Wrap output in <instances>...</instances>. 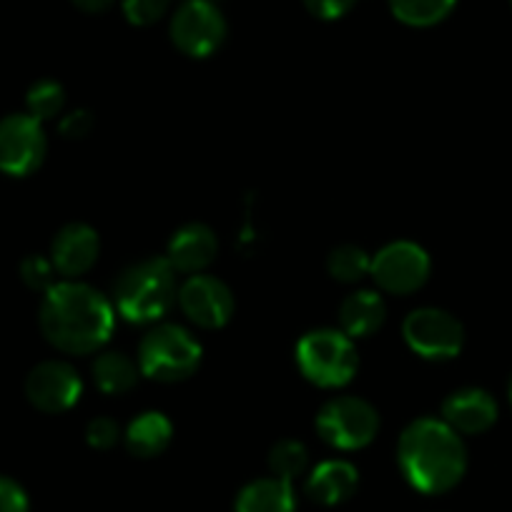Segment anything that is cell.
Listing matches in <instances>:
<instances>
[{
	"label": "cell",
	"mask_w": 512,
	"mask_h": 512,
	"mask_svg": "<svg viewBox=\"0 0 512 512\" xmlns=\"http://www.w3.org/2000/svg\"><path fill=\"white\" fill-rule=\"evenodd\" d=\"M171 0H121V11L131 26H154L169 13Z\"/></svg>",
	"instance_id": "26"
},
{
	"label": "cell",
	"mask_w": 512,
	"mask_h": 512,
	"mask_svg": "<svg viewBox=\"0 0 512 512\" xmlns=\"http://www.w3.org/2000/svg\"><path fill=\"white\" fill-rule=\"evenodd\" d=\"M317 432L327 445L337 450H362L377 437L379 415L362 397H332L317 412Z\"/></svg>",
	"instance_id": "6"
},
{
	"label": "cell",
	"mask_w": 512,
	"mask_h": 512,
	"mask_svg": "<svg viewBox=\"0 0 512 512\" xmlns=\"http://www.w3.org/2000/svg\"><path fill=\"white\" fill-rule=\"evenodd\" d=\"M302 3L319 21H337L357 6V0H302Z\"/></svg>",
	"instance_id": "29"
},
{
	"label": "cell",
	"mask_w": 512,
	"mask_h": 512,
	"mask_svg": "<svg viewBox=\"0 0 512 512\" xmlns=\"http://www.w3.org/2000/svg\"><path fill=\"white\" fill-rule=\"evenodd\" d=\"M397 462L405 480L422 495H445L467 472V447L445 420L420 417L402 430Z\"/></svg>",
	"instance_id": "2"
},
{
	"label": "cell",
	"mask_w": 512,
	"mask_h": 512,
	"mask_svg": "<svg viewBox=\"0 0 512 512\" xmlns=\"http://www.w3.org/2000/svg\"><path fill=\"white\" fill-rule=\"evenodd\" d=\"M430 254L415 241H392L372 256V279L382 292L412 294L430 279Z\"/></svg>",
	"instance_id": "9"
},
{
	"label": "cell",
	"mask_w": 512,
	"mask_h": 512,
	"mask_svg": "<svg viewBox=\"0 0 512 512\" xmlns=\"http://www.w3.org/2000/svg\"><path fill=\"white\" fill-rule=\"evenodd\" d=\"M83 382L76 369L61 359L36 364L26 377V397L36 410L58 415L81 400Z\"/></svg>",
	"instance_id": "11"
},
{
	"label": "cell",
	"mask_w": 512,
	"mask_h": 512,
	"mask_svg": "<svg viewBox=\"0 0 512 512\" xmlns=\"http://www.w3.org/2000/svg\"><path fill=\"white\" fill-rule=\"evenodd\" d=\"M384 319H387V304L372 289H359L349 294L339 307V329L349 339L372 337L382 329Z\"/></svg>",
	"instance_id": "17"
},
{
	"label": "cell",
	"mask_w": 512,
	"mask_h": 512,
	"mask_svg": "<svg viewBox=\"0 0 512 512\" xmlns=\"http://www.w3.org/2000/svg\"><path fill=\"white\" fill-rule=\"evenodd\" d=\"M38 324L46 342L58 352L91 354L111 339L116 312L106 294L66 279L43 294Z\"/></svg>",
	"instance_id": "1"
},
{
	"label": "cell",
	"mask_w": 512,
	"mask_h": 512,
	"mask_svg": "<svg viewBox=\"0 0 512 512\" xmlns=\"http://www.w3.org/2000/svg\"><path fill=\"white\" fill-rule=\"evenodd\" d=\"M98 251H101L98 231L81 221H73L63 226L53 239L51 262L61 277L78 279L91 272L93 264L98 262Z\"/></svg>",
	"instance_id": "13"
},
{
	"label": "cell",
	"mask_w": 512,
	"mask_h": 512,
	"mask_svg": "<svg viewBox=\"0 0 512 512\" xmlns=\"http://www.w3.org/2000/svg\"><path fill=\"white\" fill-rule=\"evenodd\" d=\"M56 267H53L51 259L41 254H31L26 256L21 262V279L28 289L33 292H43L46 294L48 289L56 284Z\"/></svg>",
	"instance_id": "25"
},
{
	"label": "cell",
	"mask_w": 512,
	"mask_h": 512,
	"mask_svg": "<svg viewBox=\"0 0 512 512\" xmlns=\"http://www.w3.org/2000/svg\"><path fill=\"white\" fill-rule=\"evenodd\" d=\"M507 397H510V405H512V377H510V384H507Z\"/></svg>",
	"instance_id": "32"
},
{
	"label": "cell",
	"mask_w": 512,
	"mask_h": 512,
	"mask_svg": "<svg viewBox=\"0 0 512 512\" xmlns=\"http://www.w3.org/2000/svg\"><path fill=\"white\" fill-rule=\"evenodd\" d=\"M48 141L43 123L28 113H11L0 121V171L8 176H31L46 159Z\"/></svg>",
	"instance_id": "10"
},
{
	"label": "cell",
	"mask_w": 512,
	"mask_h": 512,
	"mask_svg": "<svg viewBox=\"0 0 512 512\" xmlns=\"http://www.w3.org/2000/svg\"><path fill=\"white\" fill-rule=\"evenodd\" d=\"M0 512H31L26 490L6 475H0Z\"/></svg>",
	"instance_id": "28"
},
{
	"label": "cell",
	"mask_w": 512,
	"mask_h": 512,
	"mask_svg": "<svg viewBox=\"0 0 512 512\" xmlns=\"http://www.w3.org/2000/svg\"><path fill=\"white\" fill-rule=\"evenodd\" d=\"M297 367L307 382L322 390H337L352 382L359 369L354 342L342 329H312L297 344Z\"/></svg>",
	"instance_id": "4"
},
{
	"label": "cell",
	"mask_w": 512,
	"mask_h": 512,
	"mask_svg": "<svg viewBox=\"0 0 512 512\" xmlns=\"http://www.w3.org/2000/svg\"><path fill=\"white\" fill-rule=\"evenodd\" d=\"M116 309L131 324H154L174 307L176 272L166 256H149L123 269L113 287Z\"/></svg>",
	"instance_id": "3"
},
{
	"label": "cell",
	"mask_w": 512,
	"mask_h": 512,
	"mask_svg": "<svg viewBox=\"0 0 512 512\" xmlns=\"http://www.w3.org/2000/svg\"><path fill=\"white\" fill-rule=\"evenodd\" d=\"M93 382L98 384V390L106 395H123V392L134 390L139 382V364L123 352H103L98 354L96 362L91 367Z\"/></svg>",
	"instance_id": "20"
},
{
	"label": "cell",
	"mask_w": 512,
	"mask_h": 512,
	"mask_svg": "<svg viewBox=\"0 0 512 512\" xmlns=\"http://www.w3.org/2000/svg\"><path fill=\"white\" fill-rule=\"evenodd\" d=\"M63 106H66V91H63L61 83L53 81V78H41V81H36L28 88L26 108L28 116H33L36 121L43 123L61 116Z\"/></svg>",
	"instance_id": "23"
},
{
	"label": "cell",
	"mask_w": 512,
	"mask_h": 512,
	"mask_svg": "<svg viewBox=\"0 0 512 512\" xmlns=\"http://www.w3.org/2000/svg\"><path fill=\"white\" fill-rule=\"evenodd\" d=\"M71 6L86 16H101V13L111 11L113 0H71Z\"/></svg>",
	"instance_id": "31"
},
{
	"label": "cell",
	"mask_w": 512,
	"mask_h": 512,
	"mask_svg": "<svg viewBox=\"0 0 512 512\" xmlns=\"http://www.w3.org/2000/svg\"><path fill=\"white\" fill-rule=\"evenodd\" d=\"M219 241L216 234L206 224H186L174 231L169 246H166V259L179 274H201L216 259Z\"/></svg>",
	"instance_id": "15"
},
{
	"label": "cell",
	"mask_w": 512,
	"mask_h": 512,
	"mask_svg": "<svg viewBox=\"0 0 512 512\" xmlns=\"http://www.w3.org/2000/svg\"><path fill=\"white\" fill-rule=\"evenodd\" d=\"M309 467V452L299 440H279L269 450V470L279 480L294 482Z\"/></svg>",
	"instance_id": "24"
},
{
	"label": "cell",
	"mask_w": 512,
	"mask_h": 512,
	"mask_svg": "<svg viewBox=\"0 0 512 512\" xmlns=\"http://www.w3.org/2000/svg\"><path fill=\"white\" fill-rule=\"evenodd\" d=\"M176 302L201 329H221L234 314V294L211 274H191L176 292Z\"/></svg>",
	"instance_id": "12"
},
{
	"label": "cell",
	"mask_w": 512,
	"mask_h": 512,
	"mask_svg": "<svg viewBox=\"0 0 512 512\" xmlns=\"http://www.w3.org/2000/svg\"><path fill=\"white\" fill-rule=\"evenodd\" d=\"M402 337L407 347L427 362L455 359L465 347V327L460 319L437 307H422L407 314Z\"/></svg>",
	"instance_id": "7"
},
{
	"label": "cell",
	"mask_w": 512,
	"mask_h": 512,
	"mask_svg": "<svg viewBox=\"0 0 512 512\" xmlns=\"http://www.w3.org/2000/svg\"><path fill=\"white\" fill-rule=\"evenodd\" d=\"M510 8H512V0H510Z\"/></svg>",
	"instance_id": "33"
},
{
	"label": "cell",
	"mask_w": 512,
	"mask_h": 512,
	"mask_svg": "<svg viewBox=\"0 0 512 512\" xmlns=\"http://www.w3.org/2000/svg\"><path fill=\"white\" fill-rule=\"evenodd\" d=\"M500 417L495 397L480 387H462L442 402V417L457 435H482Z\"/></svg>",
	"instance_id": "14"
},
{
	"label": "cell",
	"mask_w": 512,
	"mask_h": 512,
	"mask_svg": "<svg viewBox=\"0 0 512 512\" xmlns=\"http://www.w3.org/2000/svg\"><path fill=\"white\" fill-rule=\"evenodd\" d=\"M390 13L410 28H432L450 18L457 0H387Z\"/></svg>",
	"instance_id": "21"
},
{
	"label": "cell",
	"mask_w": 512,
	"mask_h": 512,
	"mask_svg": "<svg viewBox=\"0 0 512 512\" xmlns=\"http://www.w3.org/2000/svg\"><path fill=\"white\" fill-rule=\"evenodd\" d=\"M236 512H297V495L292 482L279 477H259L244 485L236 495Z\"/></svg>",
	"instance_id": "18"
},
{
	"label": "cell",
	"mask_w": 512,
	"mask_h": 512,
	"mask_svg": "<svg viewBox=\"0 0 512 512\" xmlns=\"http://www.w3.org/2000/svg\"><path fill=\"white\" fill-rule=\"evenodd\" d=\"M58 128H61V134L66 136V139H86L93 128V116L86 108H76V111L66 113V116L61 118Z\"/></svg>",
	"instance_id": "30"
},
{
	"label": "cell",
	"mask_w": 512,
	"mask_h": 512,
	"mask_svg": "<svg viewBox=\"0 0 512 512\" xmlns=\"http://www.w3.org/2000/svg\"><path fill=\"white\" fill-rule=\"evenodd\" d=\"M171 43L189 58H209L226 41V18L214 0H186L169 23Z\"/></svg>",
	"instance_id": "8"
},
{
	"label": "cell",
	"mask_w": 512,
	"mask_h": 512,
	"mask_svg": "<svg viewBox=\"0 0 512 512\" xmlns=\"http://www.w3.org/2000/svg\"><path fill=\"white\" fill-rule=\"evenodd\" d=\"M171 437H174V425L164 412H141L128 422L123 442L134 457L151 460L171 445Z\"/></svg>",
	"instance_id": "19"
},
{
	"label": "cell",
	"mask_w": 512,
	"mask_h": 512,
	"mask_svg": "<svg viewBox=\"0 0 512 512\" xmlns=\"http://www.w3.org/2000/svg\"><path fill=\"white\" fill-rule=\"evenodd\" d=\"M372 269V256L357 244H342L329 251L327 272L329 277L342 284H354L362 277H367Z\"/></svg>",
	"instance_id": "22"
},
{
	"label": "cell",
	"mask_w": 512,
	"mask_h": 512,
	"mask_svg": "<svg viewBox=\"0 0 512 512\" xmlns=\"http://www.w3.org/2000/svg\"><path fill=\"white\" fill-rule=\"evenodd\" d=\"M121 440V427L111 417H93L86 427V442L93 450H111Z\"/></svg>",
	"instance_id": "27"
},
{
	"label": "cell",
	"mask_w": 512,
	"mask_h": 512,
	"mask_svg": "<svg viewBox=\"0 0 512 512\" xmlns=\"http://www.w3.org/2000/svg\"><path fill=\"white\" fill-rule=\"evenodd\" d=\"M359 472L352 462L347 460H324L309 472L307 477V495L312 497L317 505L334 507L347 502L349 497L357 492Z\"/></svg>",
	"instance_id": "16"
},
{
	"label": "cell",
	"mask_w": 512,
	"mask_h": 512,
	"mask_svg": "<svg viewBox=\"0 0 512 512\" xmlns=\"http://www.w3.org/2000/svg\"><path fill=\"white\" fill-rule=\"evenodd\" d=\"M201 364V344L179 324H156L139 344V369L156 382L189 379Z\"/></svg>",
	"instance_id": "5"
}]
</instances>
